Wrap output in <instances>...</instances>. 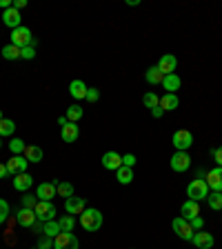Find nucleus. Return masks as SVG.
I'll use <instances>...</instances> for the list:
<instances>
[{
  "label": "nucleus",
  "instance_id": "f257e3e1",
  "mask_svg": "<svg viewBox=\"0 0 222 249\" xmlns=\"http://www.w3.org/2000/svg\"><path fill=\"white\" fill-rule=\"evenodd\" d=\"M80 225H83L85 231H98V229L102 227V213L93 207L85 209V212L80 213Z\"/></svg>",
  "mask_w": 222,
  "mask_h": 249
},
{
  "label": "nucleus",
  "instance_id": "f03ea898",
  "mask_svg": "<svg viewBox=\"0 0 222 249\" xmlns=\"http://www.w3.org/2000/svg\"><path fill=\"white\" fill-rule=\"evenodd\" d=\"M187 196H189V200H207L209 196V185L205 180H200V178H196V180H191L189 185H187Z\"/></svg>",
  "mask_w": 222,
  "mask_h": 249
},
{
  "label": "nucleus",
  "instance_id": "7ed1b4c3",
  "mask_svg": "<svg viewBox=\"0 0 222 249\" xmlns=\"http://www.w3.org/2000/svg\"><path fill=\"white\" fill-rule=\"evenodd\" d=\"M11 45L20 47V49L36 45V40H34V34H31L29 27H18V29L11 31Z\"/></svg>",
  "mask_w": 222,
  "mask_h": 249
},
{
  "label": "nucleus",
  "instance_id": "20e7f679",
  "mask_svg": "<svg viewBox=\"0 0 222 249\" xmlns=\"http://www.w3.org/2000/svg\"><path fill=\"white\" fill-rule=\"evenodd\" d=\"M36 212V218L40 223H49V220H56V207H53L51 200H38V205L34 207Z\"/></svg>",
  "mask_w": 222,
  "mask_h": 249
},
{
  "label": "nucleus",
  "instance_id": "39448f33",
  "mask_svg": "<svg viewBox=\"0 0 222 249\" xmlns=\"http://www.w3.org/2000/svg\"><path fill=\"white\" fill-rule=\"evenodd\" d=\"M171 227H173V231H176V236L178 238H182V240H189L191 243V238H193V227H191V223L189 220H185V218H173V223H171Z\"/></svg>",
  "mask_w": 222,
  "mask_h": 249
},
{
  "label": "nucleus",
  "instance_id": "423d86ee",
  "mask_svg": "<svg viewBox=\"0 0 222 249\" xmlns=\"http://www.w3.org/2000/svg\"><path fill=\"white\" fill-rule=\"evenodd\" d=\"M171 142H173L176 151H187L193 145V134L189 129H178L176 134L171 136Z\"/></svg>",
  "mask_w": 222,
  "mask_h": 249
},
{
  "label": "nucleus",
  "instance_id": "0eeeda50",
  "mask_svg": "<svg viewBox=\"0 0 222 249\" xmlns=\"http://www.w3.org/2000/svg\"><path fill=\"white\" fill-rule=\"evenodd\" d=\"M78 247H80V243H78V238L71 231H60L53 238V249H78Z\"/></svg>",
  "mask_w": 222,
  "mask_h": 249
},
{
  "label": "nucleus",
  "instance_id": "6e6552de",
  "mask_svg": "<svg viewBox=\"0 0 222 249\" xmlns=\"http://www.w3.org/2000/svg\"><path fill=\"white\" fill-rule=\"evenodd\" d=\"M169 165H171V169H173V171L182 174V171H187L189 167H191V156L187 154V151H176V154L171 156Z\"/></svg>",
  "mask_w": 222,
  "mask_h": 249
},
{
  "label": "nucleus",
  "instance_id": "1a4fd4ad",
  "mask_svg": "<svg viewBox=\"0 0 222 249\" xmlns=\"http://www.w3.org/2000/svg\"><path fill=\"white\" fill-rule=\"evenodd\" d=\"M27 167H29V160H27L25 156H11L9 160H7V171H9V176L25 174Z\"/></svg>",
  "mask_w": 222,
  "mask_h": 249
},
{
  "label": "nucleus",
  "instance_id": "9d476101",
  "mask_svg": "<svg viewBox=\"0 0 222 249\" xmlns=\"http://www.w3.org/2000/svg\"><path fill=\"white\" fill-rule=\"evenodd\" d=\"M100 162H102V167L104 169H109V171H118L120 167H122V156L118 154V151H104L102 154V158H100Z\"/></svg>",
  "mask_w": 222,
  "mask_h": 249
},
{
  "label": "nucleus",
  "instance_id": "9b49d317",
  "mask_svg": "<svg viewBox=\"0 0 222 249\" xmlns=\"http://www.w3.org/2000/svg\"><path fill=\"white\" fill-rule=\"evenodd\" d=\"M85 209H87V200H85L83 196H76V194H73L71 198H67V200H65V212L71 213V216H76V213L80 216Z\"/></svg>",
  "mask_w": 222,
  "mask_h": 249
},
{
  "label": "nucleus",
  "instance_id": "f8f14e48",
  "mask_svg": "<svg viewBox=\"0 0 222 249\" xmlns=\"http://www.w3.org/2000/svg\"><path fill=\"white\" fill-rule=\"evenodd\" d=\"M155 67L162 71V76H169V73H176V67H178V58L173 53H165V56L158 60Z\"/></svg>",
  "mask_w": 222,
  "mask_h": 249
},
{
  "label": "nucleus",
  "instance_id": "ddd939ff",
  "mask_svg": "<svg viewBox=\"0 0 222 249\" xmlns=\"http://www.w3.org/2000/svg\"><path fill=\"white\" fill-rule=\"evenodd\" d=\"M205 182L209 185V192H222V167H213L211 171H207Z\"/></svg>",
  "mask_w": 222,
  "mask_h": 249
},
{
  "label": "nucleus",
  "instance_id": "4468645a",
  "mask_svg": "<svg viewBox=\"0 0 222 249\" xmlns=\"http://www.w3.org/2000/svg\"><path fill=\"white\" fill-rule=\"evenodd\" d=\"M2 22H5V27H9L11 31L14 29H18V27H22V16H20V11L18 9H7V11H2Z\"/></svg>",
  "mask_w": 222,
  "mask_h": 249
},
{
  "label": "nucleus",
  "instance_id": "2eb2a0df",
  "mask_svg": "<svg viewBox=\"0 0 222 249\" xmlns=\"http://www.w3.org/2000/svg\"><path fill=\"white\" fill-rule=\"evenodd\" d=\"M16 220H18V225H20V227H34V223H38L36 212H34V209H27V207L18 209V213H16Z\"/></svg>",
  "mask_w": 222,
  "mask_h": 249
},
{
  "label": "nucleus",
  "instance_id": "dca6fc26",
  "mask_svg": "<svg viewBox=\"0 0 222 249\" xmlns=\"http://www.w3.org/2000/svg\"><path fill=\"white\" fill-rule=\"evenodd\" d=\"M191 243L196 245L198 249H211L213 243H216V238H213L209 231H196L193 233V238H191Z\"/></svg>",
  "mask_w": 222,
  "mask_h": 249
},
{
  "label": "nucleus",
  "instance_id": "f3484780",
  "mask_svg": "<svg viewBox=\"0 0 222 249\" xmlns=\"http://www.w3.org/2000/svg\"><path fill=\"white\" fill-rule=\"evenodd\" d=\"M38 200H53L56 198V182H40L36 189Z\"/></svg>",
  "mask_w": 222,
  "mask_h": 249
},
{
  "label": "nucleus",
  "instance_id": "a211bd4d",
  "mask_svg": "<svg viewBox=\"0 0 222 249\" xmlns=\"http://www.w3.org/2000/svg\"><path fill=\"white\" fill-rule=\"evenodd\" d=\"M78 136H80V129H78V123H67L60 129V138L62 142H76Z\"/></svg>",
  "mask_w": 222,
  "mask_h": 249
},
{
  "label": "nucleus",
  "instance_id": "6ab92c4d",
  "mask_svg": "<svg viewBox=\"0 0 222 249\" xmlns=\"http://www.w3.org/2000/svg\"><path fill=\"white\" fill-rule=\"evenodd\" d=\"M87 85H85V80H71L69 83V93H71V98L76 100H85V96H87Z\"/></svg>",
  "mask_w": 222,
  "mask_h": 249
},
{
  "label": "nucleus",
  "instance_id": "aec40b11",
  "mask_svg": "<svg viewBox=\"0 0 222 249\" xmlns=\"http://www.w3.org/2000/svg\"><path fill=\"white\" fill-rule=\"evenodd\" d=\"M180 213H182L180 218H185V220H191V218L200 216V205H198L196 200H185V202H182Z\"/></svg>",
  "mask_w": 222,
  "mask_h": 249
},
{
  "label": "nucleus",
  "instance_id": "412c9836",
  "mask_svg": "<svg viewBox=\"0 0 222 249\" xmlns=\"http://www.w3.org/2000/svg\"><path fill=\"white\" fill-rule=\"evenodd\" d=\"M31 185H34V178L29 176V174H18V176H14V189L16 192H22L25 194L27 189H31Z\"/></svg>",
  "mask_w": 222,
  "mask_h": 249
},
{
  "label": "nucleus",
  "instance_id": "4be33fe9",
  "mask_svg": "<svg viewBox=\"0 0 222 249\" xmlns=\"http://www.w3.org/2000/svg\"><path fill=\"white\" fill-rule=\"evenodd\" d=\"M162 87L167 89V93H176L178 89L182 87V80L178 73H169V76H165V80H162Z\"/></svg>",
  "mask_w": 222,
  "mask_h": 249
},
{
  "label": "nucleus",
  "instance_id": "5701e85b",
  "mask_svg": "<svg viewBox=\"0 0 222 249\" xmlns=\"http://www.w3.org/2000/svg\"><path fill=\"white\" fill-rule=\"evenodd\" d=\"M22 156H25L29 162H40L42 158H45V151H42L38 145H27L25 147V154H22Z\"/></svg>",
  "mask_w": 222,
  "mask_h": 249
},
{
  "label": "nucleus",
  "instance_id": "b1692460",
  "mask_svg": "<svg viewBox=\"0 0 222 249\" xmlns=\"http://www.w3.org/2000/svg\"><path fill=\"white\" fill-rule=\"evenodd\" d=\"M178 105H180V100H178L176 93H165V96H160V107L165 109V111H173V109H178Z\"/></svg>",
  "mask_w": 222,
  "mask_h": 249
},
{
  "label": "nucleus",
  "instance_id": "393cba45",
  "mask_svg": "<svg viewBox=\"0 0 222 249\" xmlns=\"http://www.w3.org/2000/svg\"><path fill=\"white\" fill-rule=\"evenodd\" d=\"M85 116V109L80 107L78 103H73V105H69L67 107V114H65V118L69 120V123H78V120Z\"/></svg>",
  "mask_w": 222,
  "mask_h": 249
},
{
  "label": "nucleus",
  "instance_id": "a878e982",
  "mask_svg": "<svg viewBox=\"0 0 222 249\" xmlns=\"http://www.w3.org/2000/svg\"><path fill=\"white\" fill-rule=\"evenodd\" d=\"M145 80L149 85H162V80H165V76H162V71L158 67H149L145 71Z\"/></svg>",
  "mask_w": 222,
  "mask_h": 249
},
{
  "label": "nucleus",
  "instance_id": "bb28decb",
  "mask_svg": "<svg viewBox=\"0 0 222 249\" xmlns=\"http://www.w3.org/2000/svg\"><path fill=\"white\" fill-rule=\"evenodd\" d=\"M0 56L5 58V60H20V47H16V45H5L2 47V52H0Z\"/></svg>",
  "mask_w": 222,
  "mask_h": 249
},
{
  "label": "nucleus",
  "instance_id": "cd10ccee",
  "mask_svg": "<svg viewBox=\"0 0 222 249\" xmlns=\"http://www.w3.org/2000/svg\"><path fill=\"white\" fill-rule=\"evenodd\" d=\"M116 178H118V182L120 185H129L131 180H134V169L131 167H120L118 171H116Z\"/></svg>",
  "mask_w": 222,
  "mask_h": 249
},
{
  "label": "nucleus",
  "instance_id": "c85d7f7f",
  "mask_svg": "<svg viewBox=\"0 0 222 249\" xmlns=\"http://www.w3.org/2000/svg\"><path fill=\"white\" fill-rule=\"evenodd\" d=\"M60 231H62V229H60V225H58V220H49V223H42V236L56 238Z\"/></svg>",
  "mask_w": 222,
  "mask_h": 249
},
{
  "label": "nucleus",
  "instance_id": "c756f323",
  "mask_svg": "<svg viewBox=\"0 0 222 249\" xmlns=\"http://www.w3.org/2000/svg\"><path fill=\"white\" fill-rule=\"evenodd\" d=\"M16 131V123L11 118H2L0 120V138H7V136H14Z\"/></svg>",
  "mask_w": 222,
  "mask_h": 249
},
{
  "label": "nucleus",
  "instance_id": "7c9ffc66",
  "mask_svg": "<svg viewBox=\"0 0 222 249\" xmlns=\"http://www.w3.org/2000/svg\"><path fill=\"white\" fill-rule=\"evenodd\" d=\"M56 196H62L65 200L73 196V185L71 182H56Z\"/></svg>",
  "mask_w": 222,
  "mask_h": 249
},
{
  "label": "nucleus",
  "instance_id": "2f4dec72",
  "mask_svg": "<svg viewBox=\"0 0 222 249\" xmlns=\"http://www.w3.org/2000/svg\"><path fill=\"white\" fill-rule=\"evenodd\" d=\"M58 225H60L62 231H73V227H76V218H73L71 213H65V216L58 218Z\"/></svg>",
  "mask_w": 222,
  "mask_h": 249
},
{
  "label": "nucleus",
  "instance_id": "473e14b6",
  "mask_svg": "<svg viewBox=\"0 0 222 249\" xmlns=\"http://www.w3.org/2000/svg\"><path fill=\"white\" fill-rule=\"evenodd\" d=\"M207 202H209V207H211L213 212H220L222 209V192H209Z\"/></svg>",
  "mask_w": 222,
  "mask_h": 249
},
{
  "label": "nucleus",
  "instance_id": "72a5a7b5",
  "mask_svg": "<svg viewBox=\"0 0 222 249\" xmlns=\"http://www.w3.org/2000/svg\"><path fill=\"white\" fill-rule=\"evenodd\" d=\"M25 140H22V138H11V142H9V151H11V154H14V156H22V154H25Z\"/></svg>",
  "mask_w": 222,
  "mask_h": 249
},
{
  "label": "nucleus",
  "instance_id": "f704fd0d",
  "mask_svg": "<svg viewBox=\"0 0 222 249\" xmlns=\"http://www.w3.org/2000/svg\"><path fill=\"white\" fill-rule=\"evenodd\" d=\"M142 103H145L147 109H154V107H158V105H160V98H158L154 91H147L145 96H142Z\"/></svg>",
  "mask_w": 222,
  "mask_h": 249
},
{
  "label": "nucleus",
  "instance_id": "c9c22d12",
  "mask_svg": "<svg viewBox=\"0 0 222 249\" xmlns=\"http://www.w3.org/2000/svg\"><path fill=\"white\" fill-rule=\"evenodd\" d=\"M7 218H9V202L5 198H0V225L5 223Z\"/></svg>",
  "mask_w": 222,
  "mask_h": 249
},
{
  "label": "nucleus",
  "instance_id": "e433bc0d",
  "mask_svg": "<svg viewBox=\"0 0 222 249\" xmlns=\"http://www.w3.org/2000/svg\"><path fill=\"white\" fill-rule=\"evenodd\" d=\"M20 58L22 60H34V58H36V49H34V47H25V49H20Z\"/></svg>",
  "mask_w": 222,
  "mask_h": 249
},
{
  "label": "nucleus",
  "instance_id": "4c0bfd02",
  "mask_svg": "<svg viewBox=\"0 0 222 249\" xmlns=\"http://www.w3.org/2000/svg\"><path fill=\"white\" fill-rule=\"evenodd\" d=\"M100 98V91L96 87H89L87 89V96H85V100H87V103H96V100Z\"/></svg>",
  "mask_w": 222,
  "mask_h": 249
},
{
  "label": "nucleus",
  "instance_id": "58836bf2",
  "mask_svg": "<svg viewBox=\"0 0 222 249\" xmlns=\"http://www.w3.org/2000/svg\"><path fill=\"white\" fill-rule=\"evenodd\" d=\"M38 249H53V238H49V236H40V240H38Z\"/></svg>",
  "mask_w": 222,
  "mask_h": 249
},
{
  "label": "nucleus",
  "instance_id": "ea45409f",
  "mask_svg": "<svg viewBox=\"0 0 222 249\" xmlns=\"http://www.w3.org/2000/svg\"><path fill=\"white\" fill-rule=\"evenodd\" d=\"M36 205H38V198H36V196H22V207L34 209Z\"/></svg>",
  "mask_w": 222,
  "mask_h": 249
},
{
  "label": "nucleus",
  "instance_id": "a19ab883",
  "mask_svg": "<svg viewBox=\"0 0 222 249\" xmlns=\"http://www.w3.org/2000/svg\"><path fill=\"white\" fill-rule=\"evenodd\" d=\"M189 223H191L193 231H202V227H205V220H202V216H196V218H191Z\"/></svg>",
  "mask_w": 222,
  "mask_h": 249
},
{
  "label": "nucleus",
  "instance_id": "79ce46f5",
  "mask_svg": "<svg viewBox=\"0 0 222 249\" xmlns=\"http://www.w3.org/2000/svg\"><path fill=\"white\" fill-rule=\"evenodd\" d=\"M211 156H213V160H216V167H222V145L216 147V149L211 151Z\"/></svg>",
  "mask_w": 222,
  "mask_h": 249
},
{
  "label": "nucleus",
  "instance_id": "37998d69",
  "mask_svg": "<svg viewBox=\"0 0 222 249\" xmlns=\"http://www.w3.org/2000/svg\"><path fill=\"white\" fill-rule=\"evenodd\" d=\"M122 165H124V167H131V169H134L136 156H134V154H124V156H122Z\"/></svg>",
  "mask_w": 222,
  "mask_h": 249
},
{
  "label": "nucleus",
  "instance_id": "c03bdc74",
  "mask_svg": "<svg viewBox=\"0 0 222 249\" xmlns=\"http://www.w3.org/2000/svg\"><path fill=\"white\" fill-rule=\"evenodd\" d=\"M162 114H165V109H162L160 105H158V107H154V109H151V116H154V118H162Z\"/></svg>",
  "mask_w": 222,
  "mask_h": 249
},
{
  "label": "nucleus",
  "instance_id": "a18cd8bd",
  "mask_svg": "<svg viewBox=\"0 0 222 249\" xmlns=\"http://www.w3.org/2000/svg\"><path fill=\"white\" fill-rule=\"evenodd\" d=\"M25 7H27V0H14V9L20 11V9H25Z\"/></svg>",
  "mask_w": 222,
  "mask_h": 249
},
{
  "label": "nucleus",
  "instance_id": "49530a36",
  "mask_svg": "<svg viewBox=\"0 0 222 249\" xmlns=\"http://www.w3.org/2000/svg\"><path fill=\"white\" fill-rule=\"evenodd\" d=\"M9 176V171H7V165H2V162H0V178H7Z\"/></svg>",
  "mask_w": 222,
  "mask_h": 249
},
{
  "label": "nucleus",
  "instance_id": "de8ad7c7",
  "mask_svg": "<svg viewBox=\"0 0 222 249\" xmlns=\"http://www.w3.org/2000/svg\"><path fill=\"white\" fill-rule=\"evenodd\" d=\"M67 123H69V120L65 118V116H60V118H58V124H60V127H65V124H67Z\"/></svg>",
  "mask_w": 222,
  "mask_h": 249
},
{
  "label": "nucleus",
  "instance_id": "09e8293b",
  "mask_svg": "<svg viewBox=\"0 0 222 249\" xmlns=\"http://www.w3.org/2000/svg\"><path fill=\"white\" fill-rule=\"evenodd\" d=\"M0 149H2V138H0Z\"/></svg>",
  "mask_w": 222,
  "mask_h": 249
},
{
  "label": "nucleus",
  "instance_id": "8fccbe9b",
  "mask_svg": "<svg viewBox=\"0 0 222 249\" xmlns=\"http://www.w3.org/2000/svg\"><path fill=\"white\" fill-rule=\"evenodd\" d=\"M0 120H2V111H0Z\"/></svg>",
  "mask_w": 222,
  "mask_h": 249
}]
</instances>
